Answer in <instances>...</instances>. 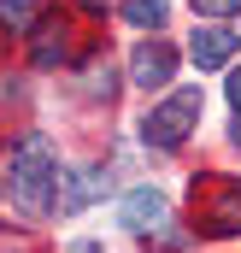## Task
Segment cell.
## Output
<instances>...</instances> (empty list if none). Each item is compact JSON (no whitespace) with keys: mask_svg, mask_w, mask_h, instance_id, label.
<instances>
[{"mask_svg":"<svg viewBox=\"0 0 241 253\" xmlns=\"http://www.w3.org/2000/svg\"><path fill=\"white\" fill-rule=\"evenodd\" d=\"M53 183H59V153L47 135H24L12 147V200L30 212V218H47L53 212Z\"/></svg>","mask_w":241,"mask_h":253,"instance_id":"1","label":"cell"},{"mask_svg":"<svg viewBox=\"0 0 241 253\" xmlns=\"http://www.w3.org/2000/svg\"><path fill=\"white\" fill-rule=\"evenodd\" d=\"M194 124H200V88H177L165 106H153V112H147L141 135H147L153 147H177Z\"/></svg>","mask_w":241,"mask_h":253,"instance_id":"2","label":"cell"},{"mask_svg":"<svg viewBox=\"0 0 241 253\" xmlns=\"http://www.w3.org/2000/svg\"><path fill=\"white\" fill-rule=\"evenodd\" d=\"M200 224H206L212 236H236L241 230V177L218 183V189L200 200Z\"/></svg>","mask_w":241,"mask_h":253,"instance_id":"3","label":"cell"},{"mask_svg":"<svg viewBox=\"0 0 241 253\" xmlns=\"http://www.w3.org/2000/svg\"><path fill=\"white\" fill-rule=\"evenodd\" d=\"M171 77H177V53H171L165 42H141V47L129 53V83L159 88V83H171Z\"/></svg>","mask_w":241,"mask_h":253,"instance_id":"4","label":"cell"},{"mask_svg":"<svg viewBox=\"0 0 241 253\" xmlns=\"http://www.w3.org/2000/svg\"><path fill=\"white\" fill-rule=\"evenodd\" d=\"M118 218H123V230H153L165 218V194L159 189H129L123 206H118Z\"/></svg>","mask_w":241,"mask_h":253,"instance_id":"5","label":"cell"},{"mask_svg":"<svg viewBox=\"0 0 241 253\" xmlns=\"http://www.w3.org/2000/svg\"><path fill=\"white\" fill-rule=\"evenodd\" d=\"M188 59L200 65V71H212V65H230V59H236V36L212 24V30H200V36L188 42Z\"/></svg>","mask_w":241,"mask_h":253,"instance_id":"6","label":"cell"},{"mask_svg":"<svg viewBox=\"0 0 241 253\" xmlns=\"http://www.w3.org/2000/svg\"><path fill=\"white\" fill-rule=\"evenodd\" d=\"M65 53H71V24L65 18H47L36 30V65H59Z\"/></svg>","mask_w":241,"mask_h":253,"instance_id":"7","label":"cell"},{"mask_svg":"<svg viewBox=\"0 0 241 253\" xmlns=\"http://www.w3.org/2000/svg\"><path fill=\"white\" fill-rule=\"evenodd\" d=\"M36 18H41V0H0V24H6L12 36H24Z\"/></svg>","mask_w":241,"mask_h":253,"instance_id":"8","label":"cell"},{"mask_svg":"<svg viewBox=\"0 0 241 253\" xmlns=\"http://www.w3.org/2000/svg\"><path fill=\"white\" fill-rule=\"evenodd\" d=\"M100 189H106V177H100V171H82V177L71 183V194L59 200V212H77V206H88V200H94Z\"/></svg>","mask_w":241,"mask_h":253,"instance_id":"9","label":"cell"},{"mask_svg":"<svg viewBox=\"0 0 241 253\" xmlns=\"http://www.w3.org/2000/svg\"><path fill=\"white\" fill-rule=\"evenodd\" d=\"M123 12H129L135 30H159V24H165V0H129Z\"/></svg>","mask_w":241,"mask_h":253,"instance_id":"10","label":"cell"},{"mask_svg":"<svg viewBox=\"0 0 241 253\" xmlns=\"http://www.w3.org/2000/svg\"><path fill=\"white\" fill-rule=\"evenodd\" d=\"M194 12H200V18H236L241 0H194Z\"/></svg>","mask_w":241,"mask_h":253,"instance_id":"11","label":"cell"},{"mask_svg":"<svg viewBox=\"0 0 241 253\" xmlns=\"http://www.w3.org/2000/svg\"><path fill=\"white\" fill-rule=\"evenodd\" d=\"M230 106H236V112H241V65H236V71H230Z\"/></svg>","mask_w":241,"mask_h":253,"instance_id":"12","label":"cell"},{"mask_svg":"<svg viewBox=\"0 0 241 253\" xmlns=\"http://www.w3.org/2000/svg\"><path fill=\"white\" fill-rule=\"evenodd\" d=\"M71 253H100V248H94V242H77V248H71Z\"/></svg>","mask_w":241,"mask_h":253,"instance_id":"13","label":"cell"},{"mask_svg":"<svg viewBox=\"0 0 241 253\" xmlns=\"http://www.w3.org/2000/svg\"><path fill=\"white\" fill-rule=\"evenodd\" d=\"M82 6H112V0H82Z\"/></svg>","mask_w":241,"mask_h":253,"instance_id":"14","label":"cell"},{"mask_svg":"<svg viewBox=\"0 0 241 253\" xmlns=\"http://www.w3.org/2000/svg\"><path fill=\"white\" fill-rule=\"evenodd\" d=\"M236 141H241V118H236Z\"/></svg>","mask_w":241,"mask_h":253,"instance_id":"15","label":"cell"}]
</instances>
